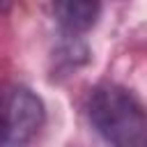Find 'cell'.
<instances>
[{
    "mask_svg": "<svg viewBox=\"0 0 147 147\" xmlns=\"http://www.w3.org/2000/svg\"><path fill=\"white\" fill-rule=\"evenodd\" d=\"M87 115L108 147H145V108L129 87L119 83L96 85L87 101Z\"/></svg>",
    "mask_w": 147,
    "mask_h": 147,
    "instance_id": "6da1fadb",
    "label": "cell"
},
{
    "mask_svg": "<svg viewBox=\"0 0 147 147\" xmlns=\"http://www.w3.org/2000/svg\"><path fill=\"white\" fill-rule=\"evenodd\" d=\"M44 122V101L30 87H0V147H28Z\"/></svg>",
    "mask_w": 147,
    "mask_h": 147,
    "instance_id": "7a4b0ae2",
    "label": "cell"
},
{
    "mask_svg": "<svg viewBox=\"0 0 147 147\" xmlns=\"http://www.w3.org/2000/svg\"><path fill=\"white\" fill-rule=\"evenodd\" d=\"M51 7L67 34H83L92 30L101 14L99 0H51Z\"/></svg>",
    "mask_w": 147,
    "mask_h": 147,
    "instance_id": "3957f363",
    "label": "cell"
},
{
    "mask_svg": "<svg viewBox=\"0 0 147 147\" xmlns=\"http://www.w3.org/2000/svg\"><path fill=\"white\" fill-rule=\"evenodd\" d=\"M11 5H14V0H0V14L9 11V9H11Z\"/></svg>",
    "mask_w": 147,
    "mask_h": 147,
    "instance_id": "277c9868",
    "label": "cell"
}]
</instances>
